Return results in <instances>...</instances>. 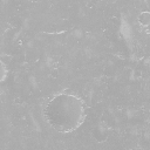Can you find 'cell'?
<instances>
[{"mask_svg": "<svg viewBox=\"0 0 150 150\" xmlns=\"http://www.w3.org/2000/svg\"><path fill=\"white\" fill-rule=\"evenodd\" d=\"M45 117L54 129L69 132L76 129L84 118L83 102L75 95L60 94L46 105Z\"/></svg>", "mask_w": 150, "mask_h": 150, "instance_id": "1", "label": "cell"}]
</instances>
